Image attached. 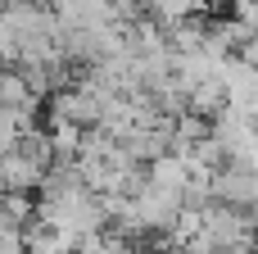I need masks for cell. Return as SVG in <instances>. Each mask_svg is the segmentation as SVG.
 Returning <instances> with one entry per match:
<instances>
[{
  "label": "cell",
  "mask_w": 258,
  "mask_h": 254,
  "mask_svg": "<svg viewBox=\"0 0 258 254\" xmlns=\"http://www.w3.org/2000/svg\"><path fill=\"white\" fill-rule=\"evenodd\" d=\"M50 114H54V118H68V123H77V127H100L104 100H100V91H95L91 82H77V86H59V91L50 95Z\"/></svg>",
  "instance_id": "6da1fadb"
},
{
  "label": "cell",
  "mask_w": 258,
  "mask_h": 254,
  "mask_svg": "<svg viewBox=\"0 0 258 254\" xmlns=\"http://www.w3.org/2000/svg\"><path fill=\"white\" fill-rule=\"evenodd\" d=\"M254 191H258V173L245 168V164H236V159H227L222 168L209 173V195H213L218 205L249 209V205H254Z\"/></svg>",
  "instance_id": "7a4b0ae2"
},
{
  "label": "cell",
  "mask_w": 258,
  "mask_h": 254,
  "mask_svg": "<svg viewBox=\"0 0 258 254\" xmlns=\"http://www.w3.org/2000/svg\"><path fill=\"white\" fill-rule=\"evenodd\" d=\"M41 182H45V164H36V159L23 155V150L0 155V191H23V195H32Z\"/></svg>",
  "instance_id": "3957f363"
},
{
  "label": "cell",
  "mask_w": 258,
  "mask_h": 254,
  "mask_svg": "<svg viewBox=\"0 0 258 254\" xmlns=\"http://www.w3.org/2000/svg\"><path fill=\"white\" fill-rule=\"evenodd\" d=\"M36 100H41V95L27 86V77H23L18 68H0V109H9V114H18V118L32 123Z\"/></svg>",
  "instance_id": "277c9868"
},
{
  "label": "cell",
  "mask_w": 258,
  "mask_h": 254,
  "mask_svg": "<svg viewBox=\"0 0 258 254\" xmlns=\"http://www.w3.org/2000/svg\"><path fill=\"white\" fill-rule=\"evenodd\" d=\"M32 123L27 118H18V114H9V109H0V155H9V150H18V141H23V132H27Z\"/></svg>",
  "instance_id": "5b68a950"
},
{
  "label": "cell",
  "mask_w": 258,
  "mask_h": 254,
  "mask_svg": "<svg viewBox=\"0 0 258 254\" xmlns=\"http://www.w3.org/2000/svg\"><path fill=\"white\" fill-rule=\"evenodd\" d=\"M0 254H27V250H23V236H14V241H5V245H0Z\"/></svg>",
  "instance_id": "8992f818"
}]
</instances>
